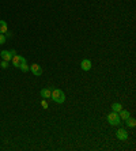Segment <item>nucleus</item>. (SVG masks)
Returning a JSON list of instances; mask_svg holds the SVG:
<instances>
[{
  "mask_svg": "<svg viewBox=\"0 0 136 151\" xmlns=\"http://www.w3.org/2000/svg\"><path fill=\"white\" fill-rule=\"evenodd\" d=\"M15 50L12 49V50H1L0 52V57H1V60H4V61H8L10 63L11 61V59H12V56L15 55Z\"/></svg>",
  "mask_w": 136,
  "mask_h": 151,
  "instance_id": "7ed1b4c3",
  "label": "nucleus"
},
{
  "mask_svg": "<svg viewBox=\"0 0 136 151\" xmlns=\"http://www.w3.org/2000/svg\"><path fill=\"white\" fill-rule=\"evenodd\" d=\"M23 61H26V59H24L23 56H21V55H17L15 53L14 56H12V59H11V63H12V65L17 68H19V65H21Z\"/></svg>",
  "mask_w": 136,
  "mask_h": 151,
  "instance_id": "20e7f679",
  "label": "nucleus"
},
{
  "mask_svg": "<svg viewBox=\"0 0 136 151\" xmlns=\"http://www.w3.org/2000/svg\"><path fill=\"white\" fill-rule=\"evenodd\" d=\"M91 67H93V63H91V60L89 59H83L80 61V68L83 71H90Z\"/></svg>",
  "mask_w": 136,
  "mask_h": 151,
  "instance_id": "423d86ee",
  "label": "nucleus"
},
{
  "mask_svg": "<svg viewBox=\"0 0 136 151\" xmlns=\"http://www.w3.org/2000/svg\"><path fill=\"white\" fill-rule=\"evenodd\" d=\"M116 135H117V139H119V140H122V142L128 140V131L124 129V128H119L117 132H116Z\"/></svg>",
  "mask_w": 136,
  "mask_h": 151,
  "instance_id": "39448f33",
  "label": "nucleus"
},
{
  "mask_svg": "<svg viewBox=\"0 0 136 151\" xmlns=\"http://www.w3.org/2000/svg\"><path fill=\"white\" fill-rule=\"evenodd\" d=\"M0 67H1V68H7L8 67V61H4V60H3V61H1V64H0Z\"/></svg>",
  "mask_w": 136,
  "mask_h": 151,
  "instance_id": "2eb2a0df",
  "label": "nucleus"
},
{
  "mask_svg": "<svg viewBox=\"0 0 136 151\" xmlns=\"http://www.w3.org/2000/svg\"><path fill=\"white\" fill-rule=\"evenodd\" d=\"M108 123L110 124V125H120V124H121V120H120L119 113H116V112L109 113L108 114Z\"/></svg>",
  "mask_w": 136,
  "mask_h": 151,
  "instance_id": "f03ea898",
  "label": "nucleus"
},
{
  "mask_svg": "<svg viewBox=\"0 0 136 151\" xmlns=\"http://www.w3.org/2000/svg\"><path fill=\"white\" fill-rule=\"evenodd\" d=\"M125 124H127V127H129V128H135V125H136V120H135V119H132V117H128V119L125 120Z\"/></svg>",
  "mask_w": 136,
  "mask_h": 151,
  "instance_id": "9b49d317",
  "label": "nucleus"
},
{
  "mask_svg": "<svg viewBox=\"0 0 136 151\" xmlns=\"http://www.w3.org/2000/svg\"><path fill=\"white\" fill-rule=\"evenodd\" d=\"M50 98L56 102V104H63V102L65 101V94H64L63 90H60V88H55V90L52 91Z\"/></svg>",
  "mask_w": 136,
  "mask_h": 151,
  "instance_id": "f257e3e1",
  "label": "nucleus"
},
{
  "mask_svg": "<svg viewBox=\"0 0 136 151\" xmlns=\"http://www.w3.org/2000/svg\"><path fill=\"white\" fill-rule=\"evenodd\" d=\"M8 33V26L6 21H0V34H6Z\"/></svg>",
  "mask_w": 136,
  "mask_h": 151,
  "instance_id": "1a4fd4ad",
  "label": "nucleus"
},
{
  "mask_svg": "<svg viewBox=\"0 0 136 151\" xmlns=\"http://www.w3.org/2000/svg\"><path fill=\"white\" fill-rule=\"evenodd\" d=\"M119 116H120V120H124V121H125L128 117H131V113H129L128 110H125V109H121L119 112Z\"/></svg>",
  "mask_w": 136,
  "mask_h": 151,
  "instance_id": "6e6552de",
  "label": "nucleus"
},
{
  "mask_svg": "<svg viewBox=\"0 0 136 151\" xmlns=\"http://www.w3.org/2000/svg\"><path fill=\"white\" fill-rule=\"evenodd\" d=\"M30 71H32L33 75H35V76H41L42 75V68L38 64H32L30 65Z\"/></svg>",
  "mask_w": 136,
  "mask_h": 151,
  "instance_id": "0eeeda50",
  "label": "nucleus"
},
{
  "mask_svg": "<svg viewBox=\"0 0 136 151\" xmlns=\"http://www.w3.org/2000/svg\"><path fill=\"white\" fill-rule=\"evenodd\" d=\"M19 68H21L22 72H27V71L30 70V67H29V64L26 63V61H23V63H22L21 65H19Z\"/></svg>",
  "mask_w": 136,
  "mask_h": 151,
  "instance_id": "ddd939ff",
  "label": "nucleus"
},
{
  "mask_svg": "<svg viewBox=\"0 0 136 151\" xmlns=\"http://www.w3.org/2000/svg\"><path fill=\"white\" fill-rule=\"evenodd\" d=\"M41 105H42V108H44V109H48V102H46L45 99L41 102Z\"/></svg>",
  "mask_w": 136,
  "mask_h": 151,
  "instance_id": "dca6fc26",
  "label": "nucleus"
},
{
  "mask_svg": "<svg viewBox=\"0 0 136 151\" xmlns=\"http://www.w3.org/2000/svg\"><path fill=\"white\" fill-rule=\"evenodd\" d=\"M121 109H122V105L120 104V102H114V104L112 105V110L113 112H116V113H119Z\"/></svg>",
  "mask_w": 136,
  "mask_h": 151,
  "instance_id": "f8f14e48",
  "label": "nucleus"
},
{
  "mask_svg": "<svg viewBox=\"0 0 136 151\" xmlns=\"http://www.w3.org/2000/svg\"><path fill=\"white\" fill-rule=\"evenodd\" d=\"M6 41H7V37H6L4 34H0V45H4Z\"/></svg>",
  "mask_w": 136,
  "mask_h": 151,
  "instance_id": "4468645a",
  "label": "nucleus"
},
{
  "mask_svg": "<svg viewBox=\"0 0 136 151\" xmlns=\"http://www.w3.org/2000/svg\"><path fill=\"white\" fill-rule=\"evenodd\" d=\"M50 95H52V91L49 90V88H42L41 90V97L45 99H49L50 98Z\"/></svg>",
  "mask_w": 136,
  "mask_h": 151,
  "instance_id": "9d476101",
  "label": "nucleus"
}]
</instances>
